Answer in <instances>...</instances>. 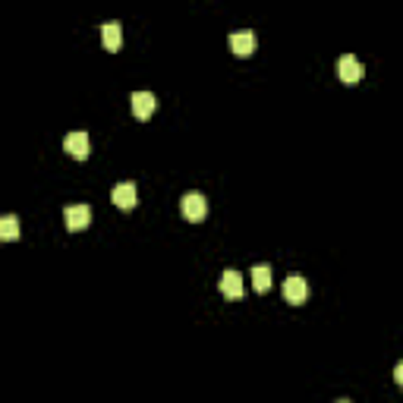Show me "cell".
<instances>
[{
	"mask_svg": "<svg viewBox=\"0 0 403 403\" xmlns=\"http://www.w3.org/2000/svg\"><path fill=\"white\" fill-rule=\"evenodd\" d=\"M281 290H284V299L290 303V306H303V303H306V296H309L306 277L296 274V271H293V274H287V281H284V287H281Z\"/></svg>",
	"mask_w": 403,
	"mask_h": 403,
	"instance_id": "cell-1",
	"label": "cell"
},
{
	"mask_svg": "<svg viewBox=\"0 0 403 403\" xmlns=\"http://www.w3.org/2000/svg\"><path fill=\"white\" fill-rule=\"evenodd\" d=\"M179 211H183L186 221H205V215H208V199L202 193H186L183 202H179Z\"/></svg>",
	"mask_w": 403,
	"mask_h": 403,
	"instance_id": "cell-2",
	"label": "cell"
},
{
	"mask_svg": "<svg viewBox=\"0 0 403 403\" xmlns=\"http://www.w3.org/2000/svg\"><path fill=\"white\" fill-rule=\"evenodd\" d=\"M63 217H67L69 230L79 233V230H85V227L91 224V208H89V205H69V208L63 211Z\"/></svg>",
	"mask_w": 403,
	"mask_h": 403,
	"instance_id": "cell-3",
	"label": "cell"
},
{
	"mask_svg": "<svg viewBox=\"0 0 403 403\" xmlns=\"http://www.w3.org/2000/svg\"><path fill=\"white\" fill-rule=\"evenodd\" d=\"M337 76H340L347 85H356L359 79H362V63H359L353 54H344L340 63H337Z\"/></svg>",
	"mask_w": 403,
	"mask_h": 403,
	"instance_id": "cell-4",
	"label": "cell"
},
{
	"mask_svg": "<svg viewBox=\"0 0 403 403\" xmlns=\"http://www.w3.org/2000/svg\"><path fill=\"white\" fill-rule=\"evenodd\" d=\"M255 47H259V38H255L252 32H233L230 35V51L237 54V57H252Z\"/></svg>",
	"mask_w": 403,
	"mask_h": 403,
	"instance_id": "cell-5",
	"label": "cell"
},
{
	"mask_svg": "<svg viewBox=\"0 0 403 403\" xmlns=\"http://www.w3.org/2000/svg\"><path fill=\"white\" fill-rule=\"evenodd\" d=\"M129 101H133V113L139 120H149L151 113L157 111V98L151 95V91H133V98H129Z\"/></svg>",
	"mask_w": 403,
	"mask_h": 403,
	"instance_id": "cell-6",
	"label": "cell"
},
{
	"mask_svg": "<svg viewBox=\"0 0 403 403\" xmlns=\"http://www.w3.org/2000/svg\"><path fill=\"white\" fill-rule=\"evenodd\" d=\"M221 293H224L227 299H239L243 296V274L239 271H233V268H227L224 274H221Z\"/></svg>",
	"mask_w": 403,
	"mask_h": 403,
	"instance_id": "cell-7",
	"label": "cell"
},
{
	"mask_svg": "<svg viewBox=\"0 0 403 403\" xmlns=\"http://www.w3.org/2000/svg\"><path fill=\"white\" fill-rule=\"evenodd\" d=\"M111 202L123 211H133L135 208V183H120V186H113Z\"/></svg>",
	"mask_w": 403,
	"mask_h": 403,
	"instance_id": "cell-8",
	"label": "cell"
},
{
	"mask_svg": "<svg viewBox=\"0 0 403 403\" xmlns=\"http://www.w3.org/2000/svg\"><path fill=\"white\" fill-rule=\"evenodd\" d=\"M63 149H67V155H73L76 161H85V157H89V133H69Z\"/></svg>",
	"mask_w": 403,
	"mask_h": 403,
	"instance_id": "cell-9",
	"label": "cell"
},
{
	"mask_svg": "<svg viewBox=\"0 0 403 403\" xmlns=\"http://www.w3.org/2000/svg\"><path fill=\"white\" fill-rule=\"evenodd\" d=\"M101 41H105L107 51H120V41H123V32H120V23H105L101 25Z\"/></svg>",
	"mask_w": 403,
	"mask_h": 403,
	"instance_id": "cell-10",
	"label": "cell"
},
{
	"mask_svg": "<svg viewBox=\"0 0 403 403\" xmlns=\"http://www.w3.org/2000/svg\"><path fill=\"white\" fill-rule=\"evenodd\" d=\"M252 287L259 293H268L271 290V265H265V261H261V265H255V268H252Z\"/></svg>",
	"mask_w": 403,
	"mask_h": 403,
	"instance_id": "cell-11",
	"label": "cell"
},
{
	"mask_svg": "<svg viewBox=\"0 0 403 403\" xmlns=\"http://www.w3.org/2000/svg\"><path fill=\"white\" fill-rule=\"evenodd\" d=\"M0 237H3V239H16V237H19V221H16V215L0 217Z\"/></svg>",
	"mask_w": 403,
	"mask_h": 403,
	"instance_id": "cell-12",
	"label": "cell"
},
{
	"mask_svg": "<svg viewBox=\"0 0 403 403\" xmlns=\"http://www.w3.org/2000/svg\"><path fill=\"white\" fill-rule=\"evenodd\" d=\"M394 381L403 388V362H397V369H394Z\"/></svg>",
	"mask_w": 403,
	"mask_h": 403,
	"instance_id": "cell-13",
	"label": "cell"
},
{
	"mask_svg": "<svg viewBox=\"0 0 403 403\" xmlns=\"http://www.w3.org/2000/svg\"><path fill=\"white\" fill-rule=\"evenodd\" d=\"M337 403H350V400H337Z\"/></svg>",
	"mask_w": 403,
	"mask_h": 403,
	"instance_id": "cell-14",
	"label": "cell"
}]
</instances>
